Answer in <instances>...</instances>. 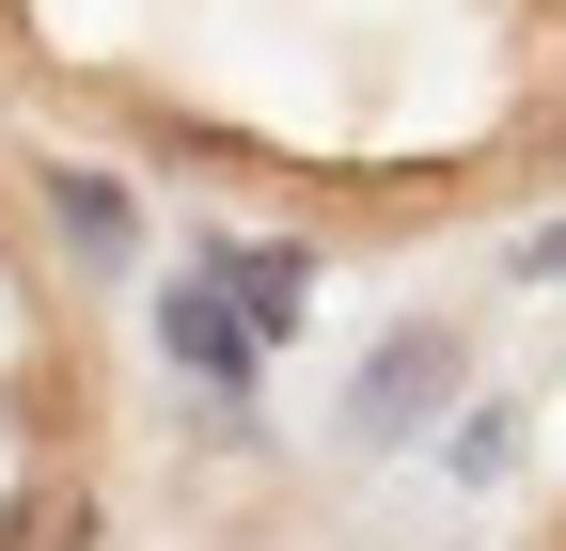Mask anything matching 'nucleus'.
Here are the masks:
<instances>
[{
  "mask_svg": "<svg viewBox=\"0 0 566 551\" xmlns=\"http://www.w3.org/2000/svg\"><path fill=\"white\" fill-rule=\"evenodd\" d=\"M441 394H472V315H409L394 347L346 378V441L394 457V441H424V409H441Z\"/></svg>",
  "mask_w": 566,
  "mask_h": 551,
  "instance_id": "f257e3e1",
  "label": "nucleus"
},
{
  "mask_svg": "<svg viewBox=\"0 0 566 551\" xmlns=\"http://www.w3.org/2000/svg\"><path fill=\"white\" fill-rule=\"evenodd\" d=\"M189 268L237 300V331H252V347H283V331H300V300H315V252H300V237H205Z\"/></svg>",
  "mask_w": 566,
  "mask_h": 551,
  "instance_id": "f03ea898",
  "label": "nucleus"
},
{
  "mask_svg": "<svg viewBox=\"0 0 566 551\" xmlns=\"http://www.w3.org/2000/svg\"><path fill=\"white\" fill-rule=\"evenodd\" d=\"M158 347H174L189 378H221V394H252V363H268V347H252V331H237V300H221V284H205V268H189V284H174V300H158Z\"/></svg>",
  "mask_w": 566,
  "mask_h": 551,
  "instance_id": "7ed1b4c3",
  "label": "nucleus"
},
{
  "mask_svg": "<svg viewBox=\"0 0 566 551\" xmlns=\"http://www.w3.org/2000/svg\"><path fill=\"white\" fill-rule=\"evenodd\" d=\"M0 551H111V505L80 489V472H32V505L0 520Z\"/></svg>",
  "mask_w": 566,
  "mask_h": 551,
  "instance_id": "20e7f679",
  "label": "nucleus"
},
{
  "mask_svg": "<svg viewBox=\"0 0 566 551\" xmlns=\"http://www.w3.org/2000/svg\"><path fill=\"white\" fill-rule=\"evenodd\" d=\"M48 221H63V252H95V268H126V237H142V205H126L111 174H48Z\"/></svg>",
  "mask_w": 566,
  "mask_h": 551,
  "instance_id": "39448f33",
  "label": "nucleus"
},
{
  "mask_svg": "<svg viewBox=\"0 0 566 551\" xmlns=\"http://www.w3.org/2000/svg\"><path fill=\"white\" fill-rule=\"evenodd\" d=\"M441 457L472 472V489H488V472H504V409H457V426H441Z\"/></svg>",
  "mask_w": 566,
  "mask_h": 551,
  "instance_id": "423d86ee",
  "label": "nucleus"
},
{
  "mask_svg": "<svg viewBox=\"0 0 566 551\" xmlns=\"http://www.w3.org/2000/svg\"><path fill=\"white\" fill-rule=\"evenodd\" d=\"M520 268H535V284H566V221H535V252H520Z\"/></svg>",
  "mask_w": 566,
  "mask_h": 551,
  "instance_id": "0eeeda50",
  "label": "nucleus"
}]
</instances>
